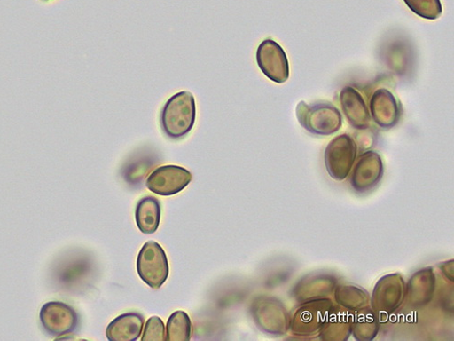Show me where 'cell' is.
I'll use <instances>...</instances> for the list:
<instances>
[{"instance_id": "obj_11", "label": "cell", "mask_w": 454, "mask_h": 341, "mask_svg": "<svg viewBox=\"0 0 454 341\" xmlns=\"http://www.w3.org/2000/svg\"><path fill=\"white\" fill-rule=\"evenodd\" d=\"M340 107L350 125L358 131L370 127L371 116L367 105L361 93L352 86H346L340 92Z\"/></svg>"}, {"instance_id": "obj_2", "label": "cell", "mask_w": 454, "mask_h": 341, "mask_svg": "<svg viewBox=\"0 0 454 341\" xmlns=\"http://www.w3.org/2000/svg\"><path fill=\"white\" fill-rule=\"evenodd\" d=\"M295 111L300 125L314 135L330 136L343 126L342 114L330 102L301 101Z\"/></svg>"}, {"instance_id": "obj_8", "label": "cell", "mask_w": 454, "mask_h": 341, "mask_svg": "<svg viewBox=\"0 0 454 341\" xmlns=\"http://www.w3.org/2000/svg\"><path fill=\"white\" fill-rule=\"evenodd\" d=\"M40 319L45 330L57 337L72 334L79 326L77 313L60 301L46 303L42 308Z\"/></svg>"}, {"instance_id": "obj_16", "label": "cell", "mask_w": 454, "mask_h": 341, "mask_svg": "<svg viewBox=\"0 0 454 341\" xmlns=\"http://www.w3.org/2000/svg\"><path fill=\"white\" fill-rule=\"evenodd\" d=\"M142 341H166V328L163 321L157 316L151 317L144 327Z\"/></svg>"}, {"instance_id": "obj_6", "label": "cell", "mask_w": 454, "mask_h": 341, "mask_svg": "<svg viewBox=\"0 0 454 341\" xmlns=\"http://www.w3.org/2000/svg\"><path fill=\"white\" fill-rule=\"evenodd\" d=\"M193 175L186 169L166 165L157 168L145 182L151 193L159 196L170 197L182 191L192 181Z\"/></svg>"}, {"instance_id": "obj_15", "label": "cell", "mask_w": 454, "mask_h": 341, "mask_svg": "<svg viewBox=\"0 0 454 341\" xmlns=\"http://www.w3.org/2000/svg\"><path fill=\"white\" fill-rule=\"evenodd\" d=\"M406 6L416 15L428 20H436L442 14L441 0H403Z\"/></svg>"}, {"instance_id": "obj_7", "label": "cell", "mask_w": 454, "mask_h": 341, "mask_svg": "<svg viewBox=\"0 0 454 341\" xmlns=\"http://www.w3.org/2000/svg\"><path fill=\"white\" fill-rule=\"evenodd\" d=\"M254 321L264 332L282 334L287 329V314L281 302L275 297L260 296L251 305Z\"/></svg>"}, {"instance_id": "obj_13", "label": "cell", "mask_w": 454, "mask_h": 341, "mask_svg": "<svg viewBox=\"0 0 454 341\" xmlns=\"http://www.w3.org/2000/svg\"><path fill=\"white\" fill-rule=\"evenodd\" d=\"M161 221V204L154 197L141 199L136 208V222L139 231L146 235L155 234Z\"/></svg>"}, {"instance_id": "obj_4", "label": "cell", "mask_w": 454, "mask_h": 341, "mask_svg": "<svg viewBox=\"0 0 454 341\" xmlns=\"http://www.w3.org/2000/svg\"><path fill=\"white\" fill-rule=\"evenodd\" d=\"M357 145L348 134H342L333 139L325 151V164L331 178L345 180L356 159Z\"/></svg>"}, {"instance_id": "obj_1", "label": "cell", "mask_w": 454, "mask_h": 341, "mask_svg": "<svg viewBox=\"0 0 454 341\" xmlns=\"http://www.w3.org/2000/svg\"><path fill=\"white\" fill-rule=\"evenodd\" d=\"M197 121V104L194 95L179 91L168 99L160 112V126L165 135L175 140L191 133Z\"/></svg>"}, {"instance_id": "obj_10", "label": "cell", "mask_w": 454, "mask_h": 341, "mask_svg": "<svg viewBox=\"0 0 454 341\" xmlns=\"http://www.w3.org/2000/svg\"><path fill=\"white\" fill-rule=\"evenodd\" d=\"M383 176L384 164L381 156L375 151L369 150L357 161L351 184L356 192L365 193L380 183Z\"/></svg>"}, {"instance_id": "obj_3", "label": "cell", "mask_w": 454, "mask_h": 341, "mask_svg": "<svg viewBox=\"0 0 454 341\" xmlns=\"http://www.w3.org/2000/svg\"><path fill=\"white\" fill-rule=\"evenodd\" d=\"M140 279L153 289H160L169 276L168 256L160 244L148 242L140 250L137 260Z\"/></svg>"}, {"instance_id": "obj_12", "label": "cell", "mask_w": 454, "mask_h": 341, "mask_svg": "<svg viewBox=\"0 0 454 341\" xmlns=\"http://www.w3.org/2000/svg\"><path fill=\"white\" fill-rule=\"evenodd\" d=\"M145 320L138 313H128L114 320L106 328L109 341H136L142 335Z\"/></svg>"}, {"instance_id": "obj_17", "label": "cell", "mask_w": 454, "mask_h": 341, "mask_svg": "<svg viewBox=\"0 0 454 341\" xmlns=\"http://www.w3.org/2000/svg\"><path fill=\"white\" fill-rule=\"evenodd\" d=\"M43 2L48 3V2H51V0H43Z\"/></svg>"}, {"instance_id": "obj_5", "label": "cell", "mask_w": 454, "mask_h": 341, "mask_svg": "<svg viewBox=\"0 0 454 341\" xmlns=\"http://www.w3.org/2000/svg\"><path fill=\"white\" fill-rule=\"evenodd\" d=\"M256 63L264 75L278 84L289 79L290 67L284 49L274 40L262 41L256 51Z\"/></svg>"}, {"instance_id": "obj_9", "label": "cell", "mask_w": 454, "mask_h": 341, "mask_svg": "<svg viewBox=\"0 0 454 341\" xmlns=\"http://www.w3.org/2000/svg\"><path fill=\"white\" fill-rule=\"evenodd\" d=\"M370 116L381 129L395 128L401 117L400 104L395 94L385 88L376 90L369 102Z\"/></svg>"}, {"instance_id": "obj_14", "label": "cell", "mask_w": 454, "mask_h": 341, "mask_svg": "<svg viewBox=\"0 0 454 341\" xmlns=\"http://www.w3.org/2000/svg\"><path fill=\"white\" fill-rule=\"evenodd\" d=\"M192 335L191 318L184 312L174 313L168 321L166 341H188Z\"/></svg>"}]
</instances>
